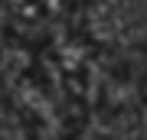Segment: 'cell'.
Instances as JSON below:
<instances>
[{
  "instance_id": "cell-1",
  "label": "cell",
  "mask_w": 147,
  "mask_h": 140,
  "mask_svg": "<svg viewBox=\"0 0 147 140\" xmlns=\"http://www.w3.org/2000/svg\"><path fill=\"white\" fill-rule=\"evenodd\" d=\"M98 62L85 52H56L30 36L0 46V91L26 130L69 137L85 124Z\"/></svg>"
},
{
  "instance_id": "cell-2",
  "label": "cell",
  "mask_w": 147,
  "mask_h": 140,
  "mask_svg": "<svg viewBox=\"0 0 147 140\" xmlns=\"http://www.w3.org/2000/svg\"><path fill=\"white\" fill-rule=\"evenodd\" d=\"M118 85H121V104L141 108L147 114V39H141L127 52V62L118 72Z\"/></svg>"
}]
</instances>
